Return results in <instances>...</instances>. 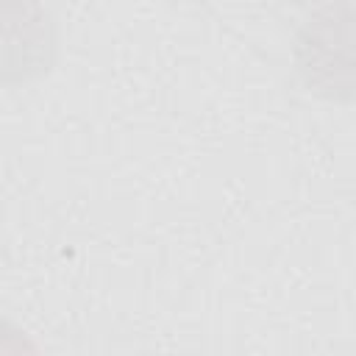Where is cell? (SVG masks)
Here are the masks:
<instances>
[{
    "label": "cell",
    "instance_id": "1",
    "mask_svg": "<svg viewBox=\"0 0 356 356\" xmlns=\"http://www.w3.org/2000/svg\"><path fill=\"white\" fill-rule=\"evenodd\" d=\"M292 61L309 92L331 103L353 100V3L314 6L295 33Z\"/></svg>",
    "mask_w": 356,
    "mask_h": 356
},
{
    "label": "cell",
    "instance_id": "2",
    "mask_svg": "<svg viewBox=\"0 0 356 356\" xmlns=\"http://www.w3.org/2000/svg\"><path fill=\"white\" fill-rule=\"evenodd\" d=\"M58 28L44 0H0V86H22L56 67Z\"/></svg>",
    "mask_w": 356,
    "mask_h": 356
},
{
    "label": "cell",
    "instance_id": "3",
    "mask_svg": "<svg viewBox=\"0 0 356 356\" xmlns=\"http://www.w3.org/2000/svg\"><path fill=\"white\" fill-rule=\"evenodd\" d=\"M0 350H36V345L8 320H0Z\"/></svg>",
    "mask_w": 356,
    "mask_h": 356
},
{
    "label": "cell",
    "instance_id": "4",
    "mask_svg": "<svg viewBox=\"0 0 356 356\" xmlns=\"http://www.w3.org/2000/svg\"><path fill=\"white\" fill-rule=\"evenodd\" d=\"M286 3H295V6H323L328 0H286Z\"/></svg>",
    "mask_w": 356,
    "mask_h": 356
}]
</instances>
